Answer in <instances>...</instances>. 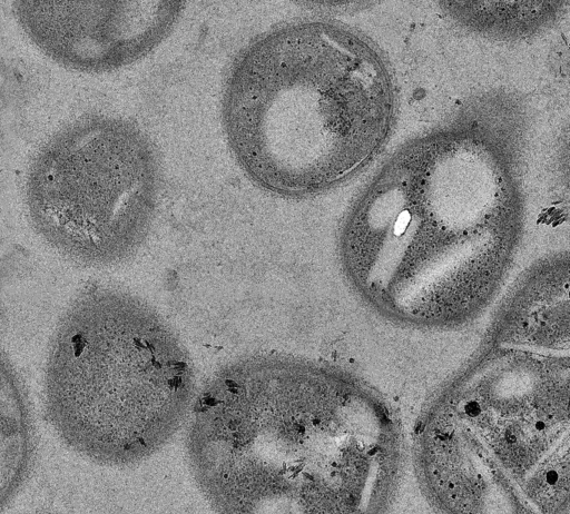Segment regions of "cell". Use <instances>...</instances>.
Returning <instances> with one entry per match:
<instances>
[{"mask_svg":"<svg viewBox=\"0 0 570 514\" xmlns=\"http://www.w3.org/2000/svg\"><path fill=\"white\" fill-rule=\"evenodd\" d=\"M193 449L222 514H374L396 466L373 412L281 360L244 366L213 387Z\"/></svg>","mask_w":570,"mask_h":514,"instance_id":"1","label":"cell"},{"mask_svg":"<svg viewBox=\"0 0 570 514\" xmlns=\"http://www.w3.org/2000/svg\"><path fill=\"white\" fill-rule=\"evenodd\" d=\"M383 90L337 31L299 24L253 45L226 95L227 132L264 187L316 190L357 165L383 121Z\"/></svg>","mask_w":570,"mask_h":514,"instance_id":"2","label":"cell"},{"mask_svg":"<svg viewBox=\"0 0 570 514\" xmlns=\"http://www.w3.org/2000/svg\"><path fill=\"white\" fill-rule=\"evenodd\" d=\"M47 383L77 432L145 454L171 433L191 389L174 337L135 300L109 290L75 300L53 337Z\"/></svg>","mask_w":570,"mask_h":514,"instance_id":"3","label":"cell"},{"mask_svg":"<svg viewBox=\"0 0 570 514\" xmlns=\"http://www.w3.org/2000/svg\"><path fill=\"white\" fill-rule=\"evenodd\" d=\"M425 472L453 514H559L569 486L567 401L463 399L434 425Z\"/></svg>","mask_w":570,"mask_h":514,"instance_id":"4","label":"cell"},{"mask_svg":"<svg viewBox=\"0 0 570 514\" xmlns=\"http://www.w3.org/2000/svg\"><path fill=\"white\" fill-rule=\"evenodd\" d=\"M153 155L125 122L92 118L55 136L27 179V205L39 235L67 258L102 265L126 255L150 217Z\"/></svg>","mask_w":570,"mask_h":514,"instance_id":"5","label":"cell"},{"mask_svg":"<svg viewBox=\"0 0 570 514\" xmlns=\"http://www.w3.org/2000/svg\"><path fill=\"white\" fill-rule=\"evenodd\" d=\"M180 8L165 1H18L28 37L50 58L80 71H105L150 50Z\"/></svg>","mask_w":570,"mask_h":514,"instance_id":"6","label":"cell"}]
</instances>
